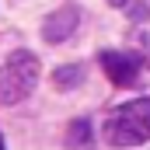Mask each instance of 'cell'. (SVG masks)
<instances>
[{
    "mask_svg": "<svg viewBox=\"0 0 150 150\" xmlns=\"http://www.w3.org/2000/svg\"><path fill=\"white\" fill-rule=\"evenodd\" d=\"M105 140L112 147H140L150 140V98H133L105 119Z\"/></svg>",
    "mask_w": 150,
    "mask_h": 150,
    "instance_id": "obj_1",
    "label": "cell"
},
{
    "mask_svg": "<svg viewBox=\"0 0 150 150\" xmlns=\"http://www.w3.org/2000/svg\"><path fill=\"white\" fill-rule=\"evenodd\" d=\"M38 56H32L28 49L21 52H11V59L0 67V105H18L25 101L38 84Z\"/></svg>",
    "mask_w": 150,
    "mask_h": 150,
    "instance_id": "obj_2",
    "label": "cell"
},
{
    "mask_svg": "<svg viewBox=\"0 0 150 150\" xmlns=\"http://www.w3.org/2000/svg\"><path fill=\"white\" fill-rule=\"evenodd\" d=\"M77 21H80V11H77L74 4L56 7V11L42 21V35H45V42H67V38L77 32Z\"/></svg>",
    "mask_w": 150,
    "mask_h": 150,
    "instance_id": "obj_3",
    "label": "cell"
},
{
    "mask_svg": "<svg viewBox=\"0 0 150 150\" xmlns=\"http://www.w3.org/2000/svg\"><path fill=\"white\" fill-rule=\"evenodd\" d=\"M101 70L105 77L119 84V87H133L136 84V63H133V56H126V52H115V49H105L101 52Z\"/></svg>",
    "mask_w": 150,
    "mask_h": 150,
    "instance_id": "obj_4",
    "label": "cell"
},
{
    "mask_svg": "<svg viewBox=\"0 0 150 150\" xmlns=\"http://www.w3.org/2000/svg\"><path fill=\"white\" fill-rule=\"evenodd\" d=\"M67 147L70 150H91L94 147V129L87 119H77L74 126L67 129Z\"/></svg>",
    "mask_w": 150,
    "mask_h": 150,
    "instance_id": "obj_5",
    "label": "cell"
},
{
    "mask_svg": "<svg viewBox=\"0 0 150 150\" xmlns=\"http://www.w3.org/2000/svg\"><path fill=\"white\" fill-rule=\"evenodd\" d=\"M108 4L126 11L133 21H150V0H108Z\"/></svg>",
    "mask_w": 150,
    "mask_h": 150,
    "instance_id": "obj_6",
    "label": "cell"
},
{
    "mask_svg": "<svg viewBox=\"0 0 150 150\" xmlns=\"http://www.w3.org/2000/svg\"><path fill=\"white\" fill-rule=\"evenodd\" d=\"M80 80H84V67H59V70L52 74V84H56V91L77 87Z\"/></svg>",
    "mask_w": 150,
    "mask_h": 150,
    "instance_id": "obj_7",
    "label": "cell"
},
{
    "mask_svg": "<svg viewBox=\"0 0 150 150\" xmlns=\"http://www.w3.org/2000/svg\"><path fill=\"white\" fill-rule=\"evenodd\" d=\"M133 49L140 52L143 67L150 70V28H136V32H133Z\"/></svg>",
    "mask_w": 150,
    "mask_h": 150,
    "instance_id": "obj_8",
    "label": "cell"
},
{
    "mask_svg": "<svg viewBox=\"0 0 150 150\" xmlns=\"http://www.w3.org/2000/svg\"><path fill=\"white\" fill-rule=\"evenodd\" d=\"M0 150H4V140H0Z\"/></svg>",
    "mask_w": 150,
    "mask_h": 150,
    "instance_id": "obj_9",
    "label": "cell"
}]
</instances>
